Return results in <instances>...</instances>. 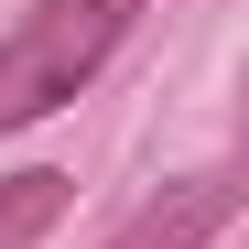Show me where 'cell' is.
<instances>
[{
    "label": "cell",
    "mask_w": 249,
    "mask_h": 249,
    "mask_svg": "<svg viewBox=\"0 0 249 249\" xmlns=\"http://www.w3.org/2000/svg\"><path fill=\"white\" fill-rule=\"evenodd\" d=\"M130 22H141V0H33V11L0 33V130L65 108V98L119 54Z\"/></svg>",
    "instance_id": "obj_1"
},
{
    "label": "cell",
    "mask_w": 249,
    "mask_h": 249,
    "mask_svg": "<svg viewBox=\"0 0 249 249\" xmlns=\"http://www.w3.org/2000/svg\"><path fill=\"white\" fill-rule=\"evenodd\" d=\"M228 217H238V174L217 162V174H184V184H162V195H152V206H141V217L119 228L108 249H206Z\"/></svg>",
    "instance_id": "obj_2"
},
{
    "label": "cell",
    "mask_w": 249,
    "mask_h": 249,
    "mask_svg": "<svg viewBox=\"0 0 249 249\" xmlns=\"http://www.w3.org/2000/svg\"><path fill=\"white\" fill-rule=\"evenodd\" d=\"M65 174H44V162H33V174H11V184H0V249H33V238H44L54 217H65Z\"/></svg>",
    "instance_id": "obj_3"
}]
</instances>
